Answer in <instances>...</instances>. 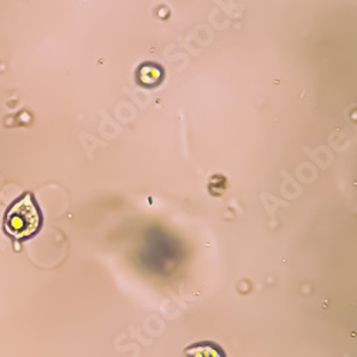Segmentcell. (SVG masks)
<instances>
[{"mask_svg": "<svg viewBox=\"0 0 357 357\" xmlns=\"http://www.w3.org/2000/svg\"><path fill=\"white\" fill-rule=\"evenodd\" d=\"M188 354L190 357H222V354L219 353L218 349L209 346V344H202V346H196L193 349H190L188 351Z\"/></svg>", "mask_w": 357, "mask_h": 357, "instance_id": "2", "label": "cell"}, {"mask_svg": "<svg viewBox=\"0 0 357 357\" xmlns=\"http://www.w3.org/2000/svg\"><path fill=\"white\" fill-rule=\"evenodd\" d=\"M42 225V213L31 193L16 200L6 213L5 230L15 239H26L33 236Z\"/></svg>", "mask_w": 357, "mask_h": 357, "instance_id": "1", "label": "cell"}]
</instances>
